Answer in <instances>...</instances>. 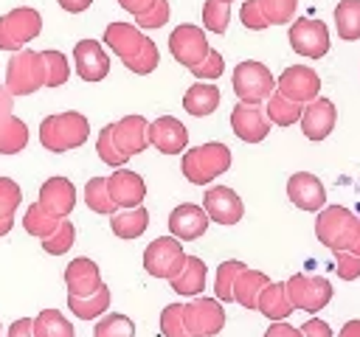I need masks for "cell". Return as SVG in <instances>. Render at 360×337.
Returning a JSON list of instances; mask_svg holds the SVG:
<instances>
[{"label":"cell","mask_w":360,"mask_h":337,"mask_svg":"<svg viewBox=\"0 0 360 337\" xmlns=\"http://www.w3.org/2000/svg\"><path fill=\"white\" fill-rule=\"evenodd\" d=\"M65 286H68V295L73 298H87V295H96L104 281H101V272H98V264L93 258H73L68 267H65Z\"/></svg>","instance_id":"21"},{"label":"cell","mask_w":360,"mask_h":337,"mask_svg":"<svg viewBox=\"0 0 360 337\" xmlns=\"http://www.w3.org/2000/svg\"><path fill=\"white\" fill-rule=\"evenodd\" d=\"M107 306H110V289H107V286H101L96 295H87V298H73V295H68V309H70L76 317H82V320L104 317Z\"/></svg>","instance_id":"32"},{"label":"cell","mask_w":360,"mask_h":337,"mask_svg":"<svg viewBox=\"0 0 360 337\" xmlns=\"http://www.w3.org/2000/svg\"><path fill=\"white\" fill-rule=\"evenodd\" d=\"M160 331L163 337H191L183 323V303H169L160 312Z\"/></svg>","instance_id":"44"},{"label":"cell","mask_w":360,"mask_h":337,"mask_svg":"<svg viewBox=\"0 0 360 337\" xmlns=\"http://www.w3.org/2000/svg\"><path fill=\"white\" fill-rule=\"evenodd\" d=\"M270 118L259 104H236L231 110V129L236 132V138H242L245 143H262L270 135Z\"/></svg>","instance_id":"13"},{"label":"cell","mask_w":360,"mask_h":337,"mask_svg":"<svg viewBox=\"0 0 360 337\" xmlns=\"http://www.w3.org/2000/svg\"><path fill=\"white\" fill-rule=\"evenodd\" d=\"M264 112H267L270 124H276V126H292V124H298V121H301L304 107H301V104H295V101H290V98H284L281 93H273V95L267 98Z\"/></svg>","instance_id":"34"},{"label":"cell","mask_w":360,"mask_h":337,"mask_svg":"<svg viewBox=\"0 0 360 337\" xmlns=\"http://www.w3.org/2000/svg\"><path fill=\"white\" fill-rule=\"evenodd\" d=\"M183 107L188 115H197V118L211 115L219 107V90L211 81H194L183 95Z\"/></svg>","instance_id":"27"},{"label":"cell","mask_w":360,"mask_h":337,"mask_svg":"<svg viewBox=\"0 0 360 337\" xmlns=\"http://www.w3.org/2000/svg\"><path fill=\"white\" fill-rule=\"evenodd\" d=\"M73 65L79 79L84 81H101L110 73V56L104 53L98 39H79L73 45Z\"/></svg>","instance_id":"17"},{"label":"cell","mask_w":360,"mask_h":337,"mask_svg":"<svg viewBox=\"0 0 360 337\" xmlns=\"http://www.w3.org/2000/svg\"><path fill=\"white\" fill-rule=\"evenodd\" d=\"M28 146V126L22 118L8 115L0 124V154H17Z\"/></svg>","instance_id":"33"},{"label":"cell","mask_w":360,"mask_h":337,"mask_svg":"<svg viewBox=\"0 0 360 337\" xmlns=\"http://www.w3.org/2000/svg\"><path fill=\"white\" fill-rule=\"evenodd\" d=\"M169 284H172V289H174L177 295L197 298V295L205 289V261L197 258V256H186L183 270H180Z\"/></svg>","instance_id":"26"},{"label":"cell","mask_w":360,"mask_h":337,"mask_svg":"<svg viewBox=\"0 0 360 337\" xmlns=\"http://www.w3.org/2000/svg\"><path fill=\"white\" fill-rule=\"evenodd\" d=\"M34 337H76V331L59 309H42L34 317Z\"/></svg>","instance_id":"30"},{"label":"cell","mask_w":360,"mask_h":337,"mask_svg":"<svg viewBox=\"0 0 360 337\" xmlns=\"http://www.w3.org/2000/svg\"><path fill=\"white\" fill-rule=\"evenodd\" d=\"M349 253L360 256V227H357V239H354V244H352V250H349Z\"/></svg>","instance_id":"59"},{"label":"cell","mask_w":360,"mask_h":337,"mask_svg":"<svg viewBox=\"0 0 360 337\" xmlns=\"http://www.w3.org/2000/svg\"><path fill=\"white\" fill-rule=\"evenodd\" d=\"M290 45L295 53L307 56V59H321L329 51V28L321 20H309V17H298L290 22Z\"/></svg>","instance_id":"10"},{"label":"cell","mask_w":360,"mask_h":337,"mask_svg":"<svg viewBox=\"0 0 360 337\" xmlns=\"http://www.w3.org/2000/svg\"><path fill=\"white\" fill-rule=\"evenodd\" d=\"M14 227V219H0V236H6Z\"/></svg>","instance_id":"58"},{"label":"cell","mask_w":360,"mask_h":337,"mask_svg":"<svg viewBox=\"0 0 360 337\" xmlns=\"http://www.w3.org/2000/svg\"><path fill=\"white\" fill-rule=\"evenodd\" d=\"M163 22H169V0H158L146 14L135 17L138 28H160Z\"/></svg>","instance_id":"49"},{"label":"cell","mask_w":360,"mask_h":337,"mask_svg":"<svg viewBox=\"0 0 360 337\" xmlns=\"http://www.w3.org/2000/svg\"><path fill=\"white\" fill-rule=\"evenodd\" d=\"M39 87H45L42 53H37L31 48L11 53V59L6 65V90L11 95H28V93H37Z\"/></svg>","instance_id":"4"},{"label":"cell","mask_w":360,"mask_h":337,"mask_svg":"<svg viewBox=\"0 0 360 337\" xmlns=\"http://www.w3.org/2000/svg\"><path fill=\"white\" fill-rule=\"evenodd\" d=\"M276 93L304 107L321 95V76L307 65H292L276 79Z\"/></svg>","instance_id":"12"},{"label":"cell","mask_w":360,"mask_h":337,"mask_svg":"<svg viewBox=\"0 0 360 337\" xmlns=\"http://www.w3.org/2000/svg\"><path fill=\"white\" fill-rule=\"evenodd\" d=\"M183 323L191 337H214L225 326V309L217 298H191L183 303Z\"/></svg>","instance_id":"9"},{"label":"cell","mask_w":360,"mask_h":337,"mask_svg":"<svg viewBox=\"0 0 360 337\" xmlns=\"http://www.w3.org/2000/svg\"><path fill=\"white\" fill-rule=\"evenodd\" d=\"M242 270H245V264L236 261V258H228V261H222V264L217 267L214 292H217V300H219V303L233 300V284H236V278H239Z\"/></svg>","instance_id":"36"},{"label":"cell","mask_w":360,"mask_h":337,"mask_svg":"<svg viewBox=\"0 0 360 337\" xmlns=\"http://www.w3.org/2000/svg\"><path fill=\"white\" fill-rule=\"evenodd\" d=\"M107 191L115 202V208L127 211V208H138L146 197V183L141 174L129 171V168H115L107 177Z\"/></svg>","instance_id":"19"},{"label":"cell","mask_w":360,"mask_h":337,"mask_svg":"<svg viewBox=\"0 0 360 337\" xmlns=\"http://www.w3.org/2000/svg\"><path fill=\"white\" fill-rule=\"evenodd\" d=\"M96 152H98V157H101L107 166H112V168H121V166L129 160V157H124V154L115 149V143H112V124L101 126L98 140H96Z\"/></svg>","instance_id":"43"},{"label":"cell","mask_w":360,"mask_h":337,"mask_svg":"<svg viewBox=\"0 0 360 337\" xmlns=\"http://www.w3.org/2000/svg\"><path fill=\"white\" fill-rule=\"evenodd\" d=\"M169 51L174 56V62H180L183 67H197L205 56H208V39H205V31L200 25H191V22H183L177 25L172 34H169Z\"/></svg>","instance_id":"11"},{"label":"cell","mask_w":360,"mask_h":337,"mask_svg":"<svg viewBox=\"0 0 360 337\" xmlns=\"http://www.w3.org/2000/svg\"><path fill=\"white\" fill-rule=\"evenodd\" d=\"M149 121L143 115H124L112 124V143L124 157H135L149 146Z\"/></svg>","instance_id":"18"},{"label":"cell","mask_w":360,"mask_h":337,"mask_svg":"<svg viewBox=\"0 0 360 337\" xmlns=\"http://www.w3.org/2000/svg\"><path fill=\"white\" fill-rule=\"evenodd\" d=\"M158 62H160V53H158V45L152 42V39H146L143 42V48L132 56V59H127L124 65L132 70V73H138V76H146V73H152L155 67H158Z\"/></svg>","instance_id":"42"},{"label":"cell","mask_w":360,"mask_h":337,"mask_svg":"<svg viewBox=\"0 0 360 337\" xmlns=\"http://www.w3.org/2000/svg\"><path fill=\"white\" fill-rule=\"evenodd\" d=\"M6 337H34V317H20L8 326Z\"/></svg>","instance_id":"53"},{"label":"cell","mask_w":360,"mask_h":337,"mask_svg":"<svg viewBox=\"0 0 360 337\" xmlns=\"http://www.w3.org/2000/svg\"><path fill=\"white\" fill-rule=\"evenodd\" d=\"M11 115V93L6 87H0V124Z\"/></svg>","instance_id":"56"},{"label":"cell","mask_w":360,"mask_h":337,"mask_svg":"<svg viewBox=\"0 0 360 337\" xmlns=\"http://www.w3.org/2000/svg\"><path fill=\"white\" fill-rule=\"evenodd\" d=\"M301 334H304V337H332V329H329L326 320H321V317H309V320L301 323Z\"/></svg>","instance_id":"51"},{"label":"cell","mask_w":360,"mask_h":337,"mask_svg":"<svg viewBox=\"0 0 360 337\" xmlns=\"http://www.w3.org/2000/svg\"><path fill=\"white\" fill-rule=\"evenodd\" d=\"M335 28L346 42L360 39V0H340L335 6Z\"/></svg>","instance_id":"31"},{"label":"cell","mask_w":360,"mask_h":337,"mask_svg":"<svg viewBox=\"0 0 360 337\" xmlns=\"http://www.w3.org/2000/svg\"><path fill=\"white\" fill-rule=\"evenodd\" d=\"M270 284V278L262 272V270H242L239 272V278H236V284H233V300L239 303V306H245V309H256V303H259V295H262V289Z\"/></svg>","instance_id":"28"},{"label":"cell","mask_w":360,"mask_h":337,"mask_svg":"<svg viewBox=\"0 0 360 337\" xmlns=\"http://www.w3.org/2000/svg\"><path fill=\"white\" fill-rule=\"evenodd\" d=\"M39 31H42L39 11L31 6H17L0 17V48L17 53V51H22V45L37 39Z\"/></svg>","instance_id":"6"},{"label":"cell","mask_w":360,"mask_h":337,"mask_svg":"<svg viewBox=\"0 0 360 337\" xmlns=\"http://www.w3.org/2000/svg\"><path fill=\"white\" fill-rule=\"evenodd\" d=\"M155 3H158V0H118V6H121V8H127L132 17L146 14V11H149Z\"/></svg>","instance_id":"54"},{"label":"cell","mask_w":360,"mask_h":337,"mask_svg":"<svg viewBox=\"0 0 360 337\" xmlns=\"http://www.w3.org/2000/svg\"><path fill=\"white\" fill-rule=\"evenodd\" d=\"M357 227H360V219L343 205H326L318 211V219H315V236L332 253L352 250L357 239Z\"/></svg>","instance_id":"3"},{"label":"cell","mask_w":360,"mask_h":337,"mask_svg":"<svg viewBox=\"0 0 360 337\" xmlns=\"http://www.w3.org/2000/svg\"><path fill=\"white\" fill-rule=\"evenodd\" d=\"M93 337H135V323H132L127 315H121V312L104 315V317L96 323Z\"/></svg>","instance_id":"40"},{"label":"cell","mask_w":360,"mask_h":337,"mask_svg":"<svg viewBox=\"0 0 360 337\" xmlns=\"http://www.w3.org/2000/svg\"><path fill=\"white\" fill-rule=\"evenodd\" d=\"M39 208L56 219H65L73 205H76V188L68 177H51L39 185V197H37Z\"/></svg>","instance_id":"20"},{"label":"cell","mask_w":360,"mask_h":337,"mask_svg":"<svg viewBox=\"0 0 360 337\" xmlns=\"http://www.w3.org/2000/svg\"><path fill=\"white\" fill-rule=\"evenodd\" d=\"M259 6L270 25H284L295 17V0H259Z\"/></svg>","instance_id":"45"},{"label":"cell","mask_w":360,"mask_h":337,"mask_svg":"<svg viewBox=\"0 0 360 337\" xmlns=\"http://www.w3.org/2000/svg\"><path fill=\"white\" fill-rule=\"evenodd\" d=\"M239 17H242L245 28H250V31H262V28H267V25H270V22H267V17L262 14L259 0H245V3H242V8H239Z\"/></svg>","instance_id":"48"},{"label":"cell","mask_w":360,"mask_h":337,"mask_svg":"<svg viewBox=\"0 0 360 337\" xmlns=\"http://www.w3.org/2000/svg\"><path fill=\"white\" fill-rule=\"evenodd\" d=\"M22 202V191L14 180L0 177V219H14V211Z\"/></svg>","instance_id":"46"},{"label":"cell","mask_w":360,"mask_h":337,"mask_svg":"<svg viewBox=\"0 0 360 337\" xmlns=\"http://www.w3.org/2000/svg\"><path fill=\"white\" fill-rule=\"evenodd\" d=\"M202 211L208 213L211 222L217 225H236L245 213V205L239 199V194L228 185H211L202 197Z\"/></svg>","instance_id":"14"},{"label":"cell","mask_w":360,"mask_h":337,"mask_svg":"<svg viewBox=\"0 0 360 337\" xmlns=\"http://www.w3.org/2000/svg\"><path fill=\"white\" fill-rule=\"evenodd\" d=\"M180 168H183V177L188 183L205 185V183L217 180L219 174H225L231 168V149L225 143H219V140L200 143V146L183 152Z\"/></svg>","instance_id":"2"},{"label":"cell","mask_w":360,"mask_h":337,"mask_svg":"<svg viewBox=\"0 0 360 337\" xmlns=\"http://www.w3.org/2000/svg\"><path fill=\"white\" fill-rule=\"evenodd\" d=\"M335 121H338V110L329 98L318 95L315 101L304 104V112H301V129L309 140H323L329 138V132L335 129Z\"/></svg>","instance_id":"22"},{"label":"cell","mask_w":360,"mask_h":337,"mask_svg":"<svg viewBox=\"0 0 360 337\" xmlns=\"http://www.w3.org/2000/svg\"><path fill=\"white\" fill-rule=\"evenodd\" d=\"M256 309L267 317V320H287L290 315H292V300H290V295H287V284L284 281H270L264 289H262V295H259V303H256Z\"/></svg>","instance_id":"25"},{"label":"cell","mask_w":360,"mask_h":337,"mask_svg":"<svg viewBox=\"0 0 360 337\" xmlns=\"http://www.w3.org/2000/svg\"><path fill=\"white\" fill-rule=\"evenodd\" d=\"M65 11H70V14H79V11H84V8H90V3L93 0H56Z\"/></svg>","instance_id":"55"},{"label":"cell","mask_w":360,"mask_h":337,"mask_svg":"<svg viewBox=\"0 0 360 337\" xmlns=\"http://www.w3.org/2000/svg\"><path fill=\"white\" fill-rule=\"evenodd\" d=\"M287 197L301 211H321L326 208V188L312 171H295L287 180Z\"/></svg>","instance_id":"16"},{"label":"cell","mask_w":360,"mask_h":337,"mask_svg":"<svg viewBox=\"0 0 360 337\" xmlns=\"http://www.w3.org/2000/svg\"><path fill=\"white\" fill-rule=\"evenodd\" d=\"M231 20V0H205L202 3V25L214 34H225Z\"/></svg>","instance_id":"39"},{"label":"cell","mask_w":360,"mask_h":337,"mask_svg":"<svg viewBox=\"0 0 360 337\" xmlns=\"http://www.w3.org/2000/svg\"><path fill=\"white\" fill-rule=\"evenodd\" d=\"M287 295L292 300L295 309H304L309 315H318L329 300H332V284L323 275H307V272H295L287 281Z\"/></svg>","instance_id":"8"},{"label":"cell","mask_w":360,"mask_h":337,"mask_svg":"<svg viewBox=\"0 0 360 337\" xmlns=\"http://www.w3.org/2000/svg\"><path fill=\"white\" fill-rule=\"evenodd\" d=\"M338 337H360V320H346Z\"/></svg>","instance_id":"57"},{"label":"cell","mask_w":360,"mask_h":337,"mask_svg":"<svg viewBox=\"0 0 360 337\" xmlns=\"http://www.w3.org/2000/svg\"><path fill=\"white\" fill-rule=\"evenodd\" d=\"M84 202L96 213L112 216L118 211L115 202H112V197H110V191H107V177H90L87 180V185H84Z\"/></svg>","instance_id":"35"},{"label":"cell","mask_w":360,"mask_h":337,"mask_svg":"<svg viewBox=\"0 0 360 337\" xmlns=\"http://www.w3.org/2000/svg\"><path fill=\"white\" fill-rule=\"evenodd\" d=\"M110 227H112V233L118 239H138L149 227V211L143 205L127 208V211H115L110 216Z\"/></svg>","instance_id":"29"},{"label":"cell","mask_w":360,"mask_h":337,"mask_svg":"<svg viewBox=\"0 0 360 337\" xmlns=\"http://www.w3.org/2000/svg\"><path fill=\"white\" fill-rule=\"evenodd\" d=\"M143 42H146V37H143L141 28L132 25V22H110V25L104 28V45H110L112 53L121 56V62L132 59V56L143 48Z\"/></svg>","instance_id":"24"},{"label":"cell","mask_w":360,"mask_h":337,"mask_svg":"<svg viewBox=\"0 0 360 337\" xmlns=\"http://www.w3.org/2000/svg\"><path fill=\"white\" fill-rule=\"evenodd\" d=\"M146 138H149V143H152L158 152H163V154H180V152H186L188 129L183 126L180 118H174V115H160V118L149 121Z\"/></svg>","instance_id":"15"},{"label":"cell","mask_w":360,"mask_h":337,"mask_svg":"<svg viewBox=\"0 0 360 337\" xmlns=\"http://www.w3.org/2000/svg\"><path fill=\"white\" fill-rule=\"evenodd\" d=\"M59 222H62V219L45 213V211L39 208V202H34V205L25 211V216H22V227H25L31 236H37V239H48L51 233H56Z\"/></svg>","instance_id":"37"},{"label":"cell","mask_w":360,"mask_h":337,"mask_svg":"<svg viewBox=\"0 0 360 337\" xmlns=\"http://www.w3.org/2000/svg\"><path fill=\"white\" fill-rule=\"evenodd\" d=\"M264 337H304V334H301V329L290 326L287 320H276V323H270V329L264 331Z\"/></svg>","instance_id":"52"},{"label":"cell","mask_w":360,"mask_h":337,"mask_svg":"<svg viewBox=\"0 0 360 337\" xmlns=\"http://www.w3.org/2000/svg\"><path fill=\"white\" fill-rule=\"evenodd\" d=\"M183 264H186V250H183L180 239H174V236H158L143 250V270L152 278L172 281L183 270Z\"/></svg>","instance_id":"7"},{"label":"cell","mask_w":360,"mask_h":337,"mask_svg":"<svg viewBox=\"0 0 360 337\" xmlns=\"http://www.w3.org/2000/svg\"><path fill=\"white\" fill-rule=\"evenodd\" d=\"M222 70H225V59H222V53L219 51H208V56L197 65V67H191V73L200 79V81H214V79H219L222 76Z\"/></svg>","instance_id":"47"},{"label":"cell","mask_w":360,"mask_h":337,"mask_svg":"<svg viewBox=\"0 0 360 337\" xmlns=\"http://www.w3.org/2000/svg\"><path fill=\"white\" fill-rule=\"evenodd\" d=\"M73 239H76V227H73V222L62 219L59 227H56V233H51L48 239H42V250L51 253V256H62V253H68V250L73 247Z\"/></svg>","instance_id":"41"},{"label":"cell","mask_w":360,"mask_h":337,"mask_svg":"<svg viewBox=\"0 0 360 337\" xmlns=\"http://www.w3.org/2000/svg\"><path fill=\"white\" fill-rule=\"evenodd\" d=\"M87 135H90V121L82 112H73V110L48 115L39 124V143L53 154L79 149L87 140Z\"/></svg>","instance_id":"1"},{"label":"cell","mask_w":360,"mask_h":337,"mask_svg":"<svg viewBox=\"0 0 360 337\" xmlns=\"http://www.w3.org/2000/svg\"><path fill=\"white\" fill-rule=\"evenodd\" d=\"M335 267H338V275L343 281H354L360 278V256L349 253V250H338L335 253Z\"/></svg>","instance_id":"50"},{"label":"cell","mask_w":360,"mask_h":337,"mask_svg":"<svg viewBox=\"0 0 360 337\" xmlns=\"http://www.w3.org/2000/svg\"><path fill=\"white\" fill-rule=\"evenodd\" d=\"M231 81H233V93H236V98H239L242 104H262V101H267V98L276 93V79H273V73H270L262 62H256V59L239 62V65L233 67Z\"/></svg>","instance_id":"5"},{"label":"cell","mask_w":360,"mask_h":337,"mask_svg":"<svg viewBox=\"0 0 360 337\" xmlns=\"http://www.w3.org/2000/svg\"><path fill=\"white\" fill-rule=\"evenodd\" d=\"M42 62H45V87H59L68 81L70 76V65L68 56L62 51H39Z\"/></svg>","instance_id":"38"},{"label":"cell","mask_w":360,"mask_h":337,"mask_svg":"<svg viewBox=\"0 0 360 337\" xmlns=\"http://www.w3.org/2000/svg\"><path fill=\"white\" fill-rule=\"evenodd\" d=\"M208 222H211L208 213L200 205H194V202H183V205L172 208V213H169V230L180 242L200 239L208 230Z\"/></svg>","instance_id":"23"}]
</instances>
